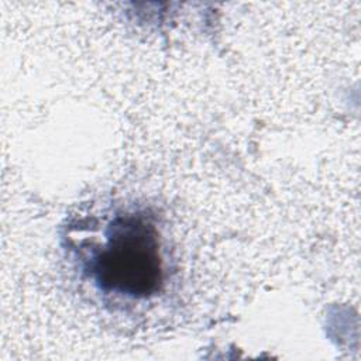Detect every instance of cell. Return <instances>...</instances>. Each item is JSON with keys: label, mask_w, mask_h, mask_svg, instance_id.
I'll use <instances>...</instances> for the list:
<instances>
[{"label": "cell", "mask_w": 361, "mask_h": 361, "mask_svg": "<svg viewBox=\"0 0 361 361\" xmlns=\"http://www.w3.org/2000/svg\"><path fill=\"white\" fill-rule=\"evenodd\" d=\"M86 251L85 269L106 295L148 299L164 285L159 231L145 214H116L107 221L102 241Z\"/></svg>", "instance_id": "obj_1"}]
</instances>
